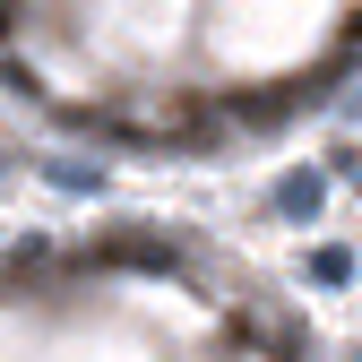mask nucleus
Here are the masks:
<instances>
[{
	"label": "nucleus",
	"instance_id": "f03ea898",
	"mask_svg": "<svg viewBox=\"0 0 362 362\" xmlns=\"http://www.w3.org/2000/svg\"><path fill=\"white\" fill-rule=\"evenodd\" d=\"M9 26H18V0H0V35H9Z\"/></svg>",
	"mask_w": 362,
	"mask_h": 362
},
{
	"label": "nucleus",
	"instance_id": "f257e3e1",
	"mask_svg": "<svg viewBox=\"0 0 362 362\" xmlns=\"http://www.w3.org/2000/svg\"><path fill=\"white\" fill-rule=\"evenodd\" d=\"M276 207L285 216H310V207H320V173H285L276 181Z\"/></svg>",
	"mask_w": 362,
	"mask_h": 362
}]
</instances>
